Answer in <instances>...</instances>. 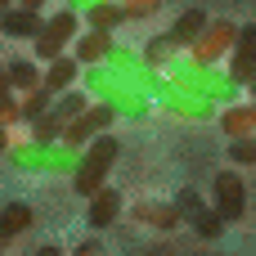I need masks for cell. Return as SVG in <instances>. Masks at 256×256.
I'll return each mask as SVG.
<instances>
[{"mask_svg":"<svg viewBox=\"0 0 256 256\" xmlns=\"http://www.w3.org/2000/svg\"><path fill=\"white\" fill-rule=\"evenodd\" d=\"M32 140H36V144H54V140H63V117H54V112L36 117V122H32Z\"/></svg>","mask_w":256,"mask_h":256,"instance_id":"484cf974","label":"cell"},{"mask_svg":"<svg viewBox=\"0 0 256 256\" xmlns=\"http://www.w3.org/2000/svg\"><path fill=\"white\" fill-rule=\"evenodd\" d=\"M117 4H122L126 22H140V18H153V14L162 9V0H117Z\"/></svg>","mask_w":256,"mask_h":256,"instance_id":"83f0119b","label":"cell"},{"mask_svg":"<svg viewBox=\"0 0 256 256\" xmlns=\"http://www.w3.org/2000/svg\"><path fill=\"white\" fill-rule=\"evenodd\" d=\"M90 27H104V32H117L122 22H126V14H122V4L117 0H104V4H90L86 14H81Z\"/></svg>","mask_w":256,"mask_h":256,"instance_id":"44dd1931","label":"cell"},{"mask_svg":"<svg viewBox=\"0 0 256 256\" xmlns=\"http://www.w3.org/2000/svg\"><path fill=\"white\" fill-rule=\"evenodd\" d=\"M176 54H180V50H176V40H171V36L162 32V36H153V40L144 45V54H140V58H144L148 68H166V63H171Z\"/></svg>","mask_w":256,"mask_h":256,"instance_id":"d4e9b609","label":"cell"},{"mask_svg":"<svg viewBox=\"0 0 256 256\" xmlns=\"http://www.w3.org/2000/svg\"><path fill=\"white\" fill-rule=\"evenodd\" d=\"M90 4H104V0H68V9H76V14H86Z\"/></svg>","mask_w":256,"mask_h":256,"instance_id":"1f68e13d","label":"cell"},{"mask_svg":"<svg viewBox=\"0 0 256 256\" xmlns=\"http://www.w3.org/2000/svg\"><path fill=\"white\" fill-rule=\"evenodd\" d=\"M234 36H238V27L230 22V18H207V27L189 40V58H198V63H220L225 54H230V45H234Z\"/></svg>","mask_w":256,"mask_h":256,"instance_id":"52a82bcc","label":"cell"},{"mask_svg":"<svg viewBox=\"0 0 256 256\" xmlns=\"http://www.w3.org/2000/svg\"><path fill=\"white\" fill-rule=\"evenodd\" d=\"M4 148H9V126L0 122V153H4Z\"/></svg>","mask_w":256,"mask_h":256,"instance_id":"d6a6232c","label":"cell"},{"mask_svg":"<svg viewBox=\"0 0 256 256\" xmlns=\"http://www.w3.org/2000/svg\"><path fill=\"white\" fill-rule=\"evenodd\" d=\"M0 122H4V126H18V122H22V108H18V94H14V90L0 94Z\"/></svg>","mask_w":256,"mask_h":256,"instance_id":"f546056e","label":"cell"},{"mask_svg":"<svg viewBox=\"0 0 256 256\" xmlns=\"http://www.w3.org/2000/svg\"><path fill=\"white\" fill-rule=\"evenodd\" d=\"M230 76L238 81V86H248L256 76V22L252 27H238V36H234V45H230Z\"/></svg>","mask_w":256,"mask_h":256,"instance_id":"30bf717a","label":"cell"},{"mask_svg":"<svg viewBox=\"0 0 256 256\" xmlns=\"http://www.w3.org/2000/svg\"><path fill=\"white\" fill-rule=\"evenodd\" d=\"M189 225H194V234H198V238H207V243H216V238L225 234V220H220V212H216V207H198V212L189 216Z\"/></svg>","mask_w":256,"mask_h":256,"instance_id":"603a6c76","label":"cell"},{"mask_svg":"<svg viewBox=\"0 0 256 256\" xmlns=\"http://www.w3.org/2000/svg\"><path fill=\"white\" fill-rule=\"evenodd\" d=\"M112 122H117V112L108 108V104H99V99H90L68 126H63V144H72V148H81L86 140H94V135H104V130H112Z\"/></svg>","mask_w":256,"mask_h":256,"instance_id":"ba28073f","label":"cell"},{"mask_svg":"<svg viewBox=\"0 0 256 256\" xmlns=\"http://www.w3.org/2000/svg\"><path fill=\"white\" fill-rule=\"evenodd\" d=\"M230 162L256 166V130H252V135H234V140H230Z\"/></svg>","mask_w":256,"mask_h":256,"instance_id":"4316f807","label":"cell"},{"mask_svg":"<svg viewBox=\"0 0 256 256\" xmlns=\"http://www.w3.org/2000/svg\"><path fill=\"white\" fill-rule=\"evenodd\" d=\"M86 104H90V94H86V90H76V86H68V90H58V94H54L50 112H54V117H63V126H68V122H72Z\"/></svg>","mask_w":256,"mask_h":256,"instance_id":"7402d4cb","label":"cell"},{"mask_svg":"<svg viewBox=\"0 0 256 256\" xmlns=\"http://www.w3.org/2000/svg\"><path fill=\"white\" fill-rule=\"evenodd\" d=\"M130 220H140V225H148L158 234H171L180 225V212L171 202H140V207H130Z\"/></svg>","mask_w":256,"mask_h":256,"instance_id":"9a60e30c","label":"cell"},{"mask_svg":"<svg viewBox=\"0 0 256 256\" xmlns=\"http://www.w3.org/2000/svg\"><path fill=\"white\" fill-rule=\"evenodd\" d=\"M50 104H54V94H50L45 86H36V90L18 94V108H22V122H27V126H32L36 117H45V112H50Z\"/></svg>","mask_w":256,"mask_h":256,"instance_id":"cb8c5ba5","label":"cell"},{"mask_svg":"<svg viewBox=\"0 0 256 256\" xmlns=\"http://www.w3.org/2000/svg\"><path fill=\"white\" fill-rule=\"evenodd\" d=\"M171 207H176V212H180V220H189V216H194V212H198V207H207V202H202V194H198V189H180V194H176V202H171Z\"/></svg>","mask_w":256,"mask_h":256,"instance_id":"f1b7e54d","label":"cell"},{"mask_svg":"<svg viewBox=\"0 0 256 256\" xmlns=\"http://www.w3.org/2000/svg\"><path fill=\"white\" fill-rule=\"evenodd\" d=\"M104 63H108L122 81H130V86H140V90H144V81H148V72H153V68H148L135 50H126V45H112V50L104 54Z\"/></svg>","mask_w":256,"mask_h":256,"instance_id":"7c38bea8","label":"cell"},{"mask_svg":"<svg viewBox=\"0 0 256 256\" xmlns=\"http://www.w3.org/2000/svg\"><path fill=\"white\" fill-rule=\"evenodd\" d=\"M9 4H14V0H0V9H9Z\"/></svg>","mask_w":256,"mask_h":256,"instance_id":"8d00e7d4","label":"cell"},{"mask_svg":"<svg viewBox=\"0 0 256 256\" xmlns=\"http://www.w3.org/2000/svg\"><path fill=\"white\" fill-rule=\"evenodd\" d=\"M36 27H40V9H27V4L0 9V36H9V40H32Z\"/></svg>","mask_w":256,"mask_h":256,"instance_id":"4fadbf2b","label":"cell"},{"mask_svg":"<svg viewBox=\"0 0 256 256\" xmlns=\"http://www.w3.org/2000/svg\"><path fill=\"white\" fill-rule=\"evenodd\" d=\"M112 45H117V36H112V32H104V27H90V32L76 40V54H72V58H76L81 68H86V63H104V54H108Z\"/></svg>","mask_w":256,"mask_h":256,"instance_id":"e0dca14e","label":"cell"},{"mask_svg":"<svg viewBox=\"0 0 256 256\" xmlns=\"http://www.w3.org/2000/svg\"><path fill=\"white\" fill-rule=\"evenodd\" d=\"M243 90H248V94H252V99H256V76H252V81H248V86H243Z\"/></svg>","mask_w":256,"mask_h":256,"instance_id":"d590c367","label":"cell"},{"mask_svg":"<svg viewBox=\"0 0 256 256\" xmlns=\"http://www.w3.org/2000/svg\"><path fill=\"white\" fill-rule=\"evenodd\" d=\"M117 158H122V144L104 130V135H94V140H86L81 144V158H76V166H72V189L81 194V198H90L99 184H108V171L117 166Z\"/></svg>","mask_w":256,"mask_h":256,"instance_id":"5b68a950","label":"cell"},{"mask_svg":"<svg viewBox=\"0 0 256 256\" xmlns=\"http://www.w3.org/2000/svg\"><path fill=\"white\" fill-rule=\"evenodd\" d=\"M76 76H81V63H76L72 54H58V58H50V63H45V72H40V86H45L50 94H58V90L76 86Z\"/></svg>","mask_w":256,"mask_h":256,"instance_id":"5bb4252c","label":"cell"},{"mask_svg":"<svg viewBox=\"0 0 256 256\" xmlns=\"http://www.w3.org/2000/svg\"><path fill=\"white\" fill-rule=\"evenodd\" d=\"M4 90H14V86H9V76H4V68H0V94H4Z\"/></svg>","mask_w":256,"mask_h":256,"instance_id":"836d02e7","label":"cell"},{"mask_svg":"<svg viewBox=\"0 0 256 256\" xmlns=\"http://www.w3.org/2000/svg\"><path fill=\"white\" fill-rule=\"evenodd\" d=\"M220 117V126H225V135L234 140V135H252L256 130V99H234V104H225V112H216Z\"/></svg>","mask_w":256,"mask_h":256,"instance_id":"2e32d148","label":"cell"},{"mask_svg":"<svg viewBox=\"0 0 256 256\" xmlns=\"http://www.w3.org/2000/svg\"><path fill=\"white\" fill-rule=\"evenodd\" d=\"M202 27H207V9H184V14L166 27V36L176 40V50H189V40H194Z\"/></svg>","mask_w":256,"mask_h":256,"instance_id":"d6986e66","label":"cell"},{"mask_svg":"<svg viewBox=\"0 0 256 256\" xmlns=\"http://www.w3.org/2000/svg\"><path fill=\"white\" fill-rule=\"evenodd\" d=\"M9 166L22 171V176H72L81 148L54 140V144H36V140H22V144H9Z\"/></svg>","mask_w":256,"mask_h":256,"instance_id":"3957f363","label":"cell"},{"mask_svg":"<svg viewBox=\"0 0 256 256\" xmlns=\"http://www.w3.org/2000/svg\"><path fill=\"white\" fill-rule=\"evenodd\" d=\"M216 212H220L225 225L243 220V212H248V180L238 171H220L216 176Z\"/></svg>","mask_w":256,"mask_h":256,"instance_id":"9c48e42d","label":"cell"},{"mask_svg":"<svg viewBox=\"0 0 256 256\" xmlns=\"http://www.w3.org/2000/svg\"><path fill=\"white\" fill-rule=\"evenodd\" d=\"M76 27H81V14H76V9H58V14H50V18H40V27H36V36H32L36 58H40V63L58 58V54L68 50V40H76Z\"/></svg>","mask_w":256,"mask_h":256,"instance_id":"8992f818","label":"cell"},{"mask_svg":"<svg viewBox=\"0 0 256 256\" xmlns=\"http://www.w3.org/2000/svg\"><path fill=\"white\" fill-rule=\"evenodd\" d=\"M144 94H148L158 108H166V112L184 117V122H216V104H212V99H202V94H194V90H184V86H180V81H171L162 68H153V72H148Z\"/></svg>","mask_w":256,"mask_h":256,"instance_id":"277c9868","label":"cell"},{"mask_svg":"<svg viewBox=\"0 0 256 256\" xmlns=\"http://www.w3.org/2000/svg\"><path fill=\"white\" fill-rule=\"evenodd\" d=\"M14 4H27V9H40L45 0H14Z\"/></svg>","mask_w":256,"mask_h":256,"instance_id":"e575fe53","label":"cell"},{"mask_svg":"<svg viewBox=\"0 0 256 256\" xmlns=\"http://www.w3.org/2000/svg\"><path fill=\"white\" fill-rule=\"evenodd\" d=\"M4 76H9V86H14V94H27V90L40 86V68H36V58H9Z\"/></svg>","mask_w":256,"mask_h":256,"instance_id":"ffe728a7","label":"cell"},{"mask_svg":"<svg viewBox=\"0 0 256 256\" xmlns=\"http://www.w3.org/2000/svg\"><path fill=\"white\" fill-rule=\"evenodd\" d=\"M32 230V207L27 202H9L4 212H0V248H9L18 234H27Z\"/></svg>","mask_w":256,"mask_h":256,"instance_id":"ac0fdd59","label":"cell"},{"mask_svg":"<svg viewBox=\"0 0 256 256\" xmlns=\"http://www.w3.org/2000/svg\"><path fill=\"white\" fill-rule=\"evenodd\" d=\"M81 90H86L90 99L108 104V108H112L117 117H126V122H140V117H148V108H153V99H148L140 86L122 81L108 63H86V72H81Z\"/></svg>","mask_w":256,"mask_h":256,"instance_id":"6da1fadb","label":"cell"},{"mask_svg":"<svg viewBox=\"0 0 256 256\" xmlns=\"http://www.w3.org/2000/svg\"><path fill=\"white\" fill-rule=\"evenodd\" d=\"M94 252H99V238H86V243L76 248V256H94Z\"/></svg>","mask_w":256,"mask_h":256,"instance_id":"4dcf8cb0","label":"cell"},{"mask_svg":"<svg viewBox=\"0 0 256 256\" xmlns=\"http://www.w3.org/2000/svg\"><path fill=\"white\" fill-rule=\"evenodd\" d=\"M171 81H180L184 90H194V94H202V99H212L216 108H225V104H234L238 94H243V86L220 68V63H198V58H189L184 50L162 68Z\"/></svg>","mask_w":256,"mask_h":256,"instance_id":"7a4b0ae2","label":"cell"},{"mask_svg":"<svg viewBox=\"0 0 256 256\" xmlns=\"http://www.w3.org/2000/svg\"><path fill=\"white\" fill-rule=\"evenodd\" d=\"M86 202H90V212H86L90 230H108V225L122 216V207H126V202H122V194H117L112 184H99V189H94Z\"/></svg>","mask_w":256,"mask_h":256,"instance_id":"8fae6325","label":"cell"}]
</instances>
